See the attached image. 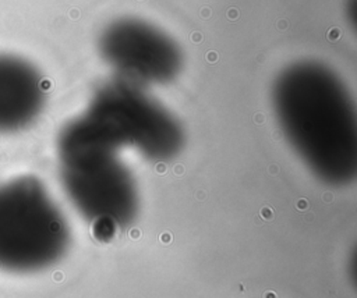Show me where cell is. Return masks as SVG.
Listing matches in <instances>:
<instances>
[{
	"label": "cell",
	"instance_id": "cell-4",
	"mask_svg": "<svg viewBox=\"0 0 357 298\" xmlns=\"http://www.w3.org/2000/svg\"><path fill=\"white\" fill-rule=\"evenodd\" d=\"M70 245L68 220L40 178L24 174L0 182V270H46Z\"/></svg>",
	"mask_w": 357,
	"mask_h": 298
},
{
	"label": "cell",
	"instance_id": "cell-2",
	"mask_svg": "<svg viewBox=\"0 0 357 298\" xmlns=\"http://www.w3.org/2000/svg\"><path fill=\"white\" fill-rule=\"evenodd\" d=\"M59 175L66 196L98 241L109 242L139 213V191L121 149L91 138L70 123L56 141Z\"/></svg>",
	"mask_w": 357,
	"mask_h": 298
},
{
	"label": "cell",
	"instance_id": "cell-1",
	"mask_svg": "<svg viewBox=\"0 0 357 298\" xmlns=\"http://www.w3.org/2000/svg\"><path fill=\"white\" fill-rule=\"evenodd\" d=\"M272 104L287 142L319 181L346 187L356 180V104L331 67L315 60L289 64L273 81Z\"/></svg>",
	"mask_w": 357,
	"mask_h": 298
},
{
	"label": "cell",
	"instance_id": "cell-5",
	"mask_svg": "<svg viewBox=\"0 0 357 298\" xmlns=\"http://www.w3.org/2000/svg\"><path fill=\"white\" fill-rule=\"evenodd\" d=\"M98 50L117 78L144 88L166 85L183 68L180 46L156 26L139 19L112 22L100 33Z\"/></svg>",
	"mask_w": 357,
	"mask_h": 298
},
{
	"label": "cell",
	"instance_id": "cell-3",
	"mask_svg": "<svg viewBox=\"0 0 357 298\" xmlns=\"http://www.w3.org/2000/svg\"><path fill=\"white\" fill-rule=\"evenodd\" d=\"M77 130L119 149H132L153 163L170 162L184 148L180 121L144 86L114 77L68 121Z\"/></svg>",
	"mask_w": 357,
	"mask_h": 298
},
{
	"label": "cell",
	"instance_id": "cell-6",
	"mask_svg": "<svg viewBox=\"0 0 357 298\" xmlns=\"http://www.w3.org/2000/svg\"><path fill=\"white\" fill-rule=\"evenodd\" d=\"M46 96V79L35 64L13 53H0V134H17L35 124Z\"/></svg>",
	"mask_w": 357,
	"mask_h": 298
}]
</instances>
